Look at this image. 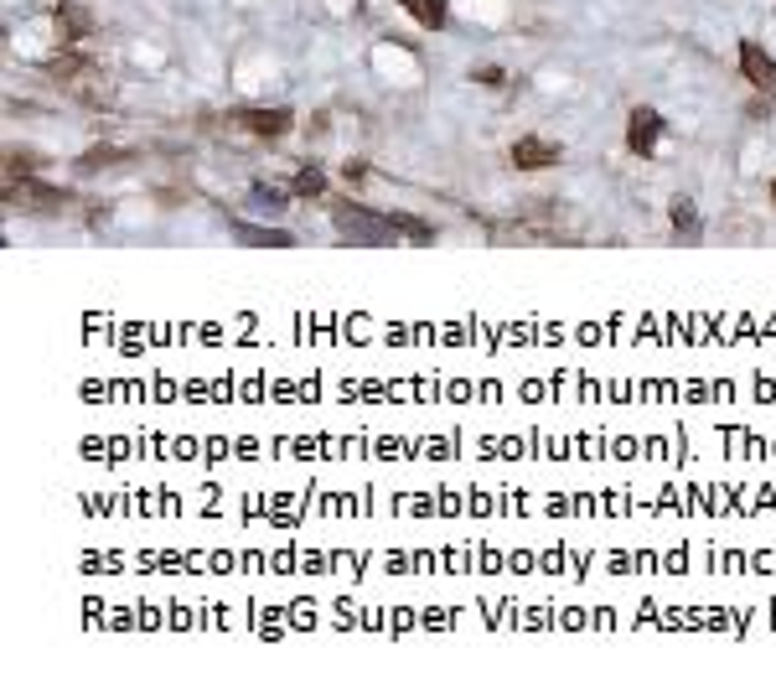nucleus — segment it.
<instances>
[{
	"label": "nucleus",
	"instance_id": "obj_1",
	"mask_svg": "<svg viewBox=\"0 0 776 694\" xmlns=\"http://www.w3.org/2000/svg\"><path fill=\"white\" fill-rule=\"evenodd\" d=\"M6 202H21V208L27 212H58L62 202H68V192H62V187H47V181H37V177H27L21 181V187H11V192H6Z\"/></svg>",
	"mask_w": 776,
	"mask_h": 694
},
{
	"label": "nucleus",
	"instance_id": "obj_2",
	"mask_svg": "<svg viewBox=\"0 0 776 694\" xmlns=\"http://www.w3.org/2000/svg\"><path fill=\"white\" fill-rule=\"evenodd\" d=\"M233 125L249 130V136H259V140H280L285 130H290V115H285V109H233Z\"/></svg>",
	"mask_w": 776,
	"mask_h": 694
},
{
	"label": "nucleus",
	"instance_id": "obj_3",
	"mask_svg": "<svg viewBox=\"0 0 776 694\" xmlns=\"http://www.w3.org/2000/svg\"><path fill=\"white\" fill-rule=\"evenodd\" d=\"M513 167L518 171H544V167H559V146L544 136H523L513 146Z\"/></svg>",
	"mask_w": 776,
	"mask_h": 694
},
{
	"label": "nucleus",
	"instance_id": "obj_4",
	"mask_svg": "<svg viewBox=\"0 0 776 694\" xmlns=\"http://www.w3.org/2000/svg\"><path fill=\"white\" fill-rule=\"evenodd\" d=\"M740 73H746L750 89L776 93V58H766L756 42H740Z\"/></svg>",
	"mask_w": 776,
	"mask_h": 694
},
{
	"label": "nucleus",
	"instance_id": "obj_5",
	"mask_svg": "<svg viewBox=\"0 0 776 694\" xmlns=\"http://www.w3.org/2000/svg\"><path fill=\"white\" fill-rule=\"evenodd\" d=\"M657 140H663V120H657L653 109H631V120H627V146H631V151L653 156Z\"/></svg>",
	"mask_w": 776,
	"mask_h": 694
},
{
	"label": "nucleus",
	"instance_id": "obj_6",
	"mask_svg": "<svg viewBox=\"0 0 776 694\" xmlns=\"http://www.w3.org/2000/svg\"><path fill=\"white\" fill-rule=\"evenodd\" d=\"M399 6L409 11V21H415V27H425V31H440L450 21L446 0H399Z\"/></svg>",
	"mask_w": 776,
	"mask_h": 694
},
{
	"label": "nucleus",
	"instance_id": "obj_7",
	"mask_svg": "<svg viewBox=\"0 0 776 694\" xmlns=\"http://www.w3.org/2000/svg\"><path fill=\"white\" fill-rule=\"evenodd\" d=\"M668 218H673V234H699V208H694L688 197H673Z\"/></svg>",
	"mask_w": 776,
	"mask_h": 694
},
{
	"label": "nucleus",
	"instance_id": "obj_8",
	"mask_svg": "<svg viewBox=\"0 0 776 694\" xmlns=\"http://www.w3.org/2000/svg\"><path fill=\"white\" fill-rule=\"evenodd\" d=\"M296 192H300V197H321V192H327V177H321L316 167L296 171Z\"/></svg>",
	"mask_w": 776,
	"mask_h": 694
},
{
	"label": "nucleus",
	"instance_id": "obj_9",
	"mask_svg": "<svg viewBox=\"0 0 776 694\" xmlns=\"http://www.w3.org/2000/svg\"><path fill=\"white\" fill-rule=\"evenodd\" d=\"M239 239H249V244H290V234H280V228H239Z\"/></svg>",
	"mask_w": 776,
	"mask_h": 694
},
{
	"label": "nucleus",
	"instance_id": "obj_10",
	"mask_svg": "<svg viewBox=\"0 0 776 694\" xmlns=\"http://www.w3.org/2000/svg\"><path fill=\"white\" fill-rule=\"evenodd\" d=\"M347 181H352V187H358V181H368V167H362V161H347V171H342Z\"/></svg>",
	"mask_w": 776,
	"mask_h": 694
},
{
	"label": "nucleus",
	"instance_id": "obj_11",
	"mask_svg": "<svg viewBox=\"0 0 776 694\" xmlns=\"http://www.w3.org/2000/svg\"><path fill=\"white\" fill-rule=\"evenodd\" d=\"M477 83H493L497 89V83H503V68H477Z\"/></svg>",
	"mask_w": 776,
	"mask_h": 694
},
{
	"label": "nucleus",
	"instance_id": "obj_12",
	"mask_svg": "<svg viewBox=\"0 0 776 694\" xmlns=\"http://www.w3.org/2000/svg\"><path fill=\"white\" fill-rule=\"evenodd\" d=\"M772 208H776V177H772Z\"/></svg>",
	"mask_w": 776,
	"mask_h": 694
}]
</instances>
